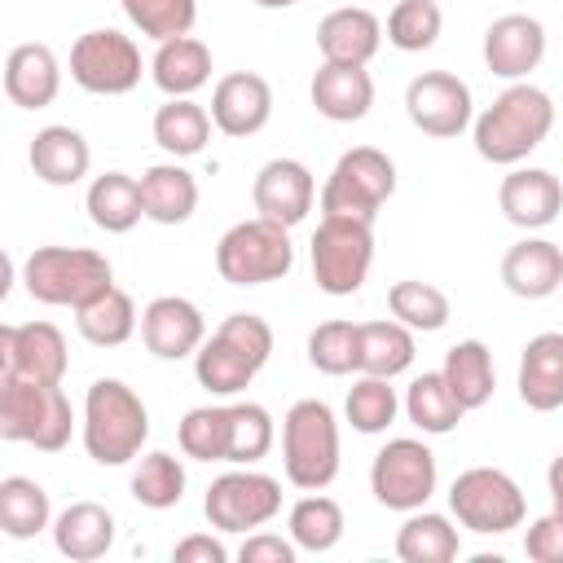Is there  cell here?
Here are the masks:
<instances>
[{
    "label": "cell",
    "instance_id": "obj_29",
    "mask_svg": "<svg viewBox=\"0 0 563 563\" xmlns=\"http://www.w3.org/2000/svg\"><path fill=\"white\" fill-rule=\"evenodd\" d=\"M141 202H145V220L185 224L198 211V180L180 163H154L141 172Z\"/></svg>",
    "mask_w": 563,
    "mask_h": 563
},
{
    "label": "cell",
    "instance_id": "obj_36",
    "mask_svg": "<svg viewBox=\"0 0 563 563\" xmlns=\"http://www.w3.org/2000/svg\"><path fill=\"white\" fill-rule=\"evenodd\" d=\"M75 325L92 347H119V343H128L136 334V303H132L128 290L110 286L92 303L75 308Z\"/></svg>",
    "mask_w": 563,
    "mask_h": 563
},
{
    "label": "cell",
    "instance_id": "obj_26",
    "mask_svg": "<svg viewBox=\"0 0 563 563\" xmlns=\"http://www.w3.org/2000/svg\"><path fill=\"white\" fill-rule=\"evenodd\" d=\"M501 282L519 299H545L563 290V251L545 238H523L501 255Z\"/></svg>",
    "mask_w": 563,
    "mask_h": 563
},
{
    "label": "cell",
    "instance_id": "obj_37",
    "mask_svg": "<svg viewBox=\"0 0 563 563\" xmlns=\"http://www.w3.org/2000/svg\"><path fill=\"white\" fill-rule=\"evenodd\" d=\"M405 413L409 422L422 431V435H449L457 422H462V400L449 391L444 374H418L409 387H405Z\"/></svg>",
    "mask_w": 563,
    "mask_h": 563
},
{
    "label": "cell",
    "instance_id": "obj_51",
    "mask_svg": "<svg viewBox=\"0 0 563 563\" xmlns=\"http://www.w3.org/2000/svg\"><path fill=\"white\" fill-rule=\"evenodd\" d=\"M260 9H290V4H299V0H255Z\"/></svg>",
    "mask_w": 563,
    "mask_h": 563
},
{
    "label": "cell",
    "instance_id": "obj_17",
    "mask_svg": "<svg viewBox=\"0 0 563 563\" xmlns=\"http://www.w3.org/2000/svg\"><path fill=\"white\" fill-rule=\"evenodd\" d=\"M207 339V321L202 308L185 295H158L145 303L141 312V343L158 356V361H185L202 347Z\"/></svg>",
    "mask_w": 563,
    "mask_h": 563
},
{
    "label": "cell",
    "instance_id": "obj_33",
    "mask_svg": "<svg viewBox=\"0 0 563 563\" xmlns=\"http://www.w3.org/2000/svg\"><path fill=\"white\" fill-rule=\"evenodd\" d=\"M418 347H413V330L396 317L387 321H361V374H378V378H396L413 365Z\"/></svg>",
    "mask_w": 563,
    "mask_h": 563
},
{
    "label": "cell",
    "instance_id": "obj_5",
    "mask_svg": "<svg viewBox=\"0 0 563 563\" xmlns=\"http://www.w3.org/2000/svg\"><path fill=\"white\" fill-rule=\"evenodd\" d=\"M70 431H75V409L62 383L0 374V435L4 440L57 453L70 444Z\"/></svg>",
    "mask_w": 563,
    "mask_h": 563
},
{
    "label": "cell",
    "instance_id": "obj_48",
    "mask_svg": "<svg viewBox=\"0 0 563 563\" xmlns=\"http://www.w3.org/2000/svg\"><path fill=\"white\" fill-rule=\"evenodd\" d=\"M295 554H299V545L277 532H251L238 550L242 563H295Z\"/></svg>",
    "mask_w": 563,
    "mask_h": 563
},
{
    "label": "cell",
    "instance_id": "obj_49",
    "mask_svg": "<svg viewBox=\"0 0 563 563\" xmlns=\"http://www.w3.org/2000/svg\"><path fill=\"white\" fill-rule=\"evenodd\" d=\"M172 559H176V563H224L229 550H224V541L211 537V532H189L185 541H176Z\"/></svg>",
    "mask_w": 563,
    "mask_h": 563
},
{
    "label": "cell",
    "instance_id": "obj_1",
    "mask_svg": "<svg viewBox=\"0 0 563 563\" xmlns=\"http://www.w3.org/2000/svg\"><path fill=\"white\" fill-rule=\"evenodd\" d=\"M554 128V101L550 92L532 88V84H510L501 97H493V106L471 123L475 132V154L484 163L497 167H515L523 163Z\"/></svg>",
    "mask_w": 563,
    "mask_h": 563
},
{
    "label": "cell",
    "instance_id": "obj_22",
    "mask_svg": "<svg viewBox=\"0 0 563 563\" xmlns=\"http://www.w3.org/2000/svg\"><path fill=\"white\" fill-rule=\"evenodd\" d=\"M519 400L537 413L563 405V330H541L519 352Z\"/></svg>",
    "mask_w": 563,
    "mask_h": 563
},
{
    "label": "cell",
    "instance_id": "obj_27",
    "mask_svg": "<svg viewBox=\"0 0 563 563\" xmlns=\"http://www.w3.org/2000/svg\"><path fill=\"white\" fill-rule=\"evenodd\" d=\"M53 545L70 563H92L114 545V515L101 501H70L53 519Z\"/></svg>",
    "mask_w": 563,
    "mask_h": 563
},
{
    "label": "cell",
    "instance_id": "obj_18",
    "mask_svg": "<svg viewBox=\"0 0 563 563\" xmlns=\"http://www.w3.org/2000/svg\"><path fill=\"white\" fill-rule=\"evenodd\" d=\"M545 57V26L532 13H501L484 31V66L497 79L519 84Z\"/></svg>",
    "mask_w": 563,
    "mask_h": 563
},
{
    "label": "cell",
    "instance_id": "obj_16",
    "mask_svg": "<svg viewBox=\"0 0 563 563\" xmlns=\"http://www.w3.org/2000/svg\"><path fill=\"white\" fill-rule=\"evenodd\" d=\"M251 202H255V211L264 220L295 229L299 220H308V211L317 202V180H312V172L299 158H268L255 172Z\"/></svg>",
    "mask_w": 563,
    "mask_h": 563
},
{
    "label": "cell",
    "instance_id": "obj_10",
    "mask_svg": "<svg viewBox=\"0 0 563 563\" xmlns=\"http://www.w3.org/2000/svg\"><path fill=\"white\" fill-rule=\"evenodd\" d=\"M374 264V224L347 216H321L312 233V277L325 295H356Z\"/></svg>",
    "mask_w": 563,
    "mask_h": 563
},
{
    "label": "cell",
    "instance_id": "obj_8",
    "mask_svg": "<svg viewBox=\"0 0 563 563\" xmlns=\"http://www.w3.org/2000/svg\"><path fill=\"white\" fill-rule=\"evenodd\" d=\"M391 194H396V163L374 145H352L339 154V163L321 185V216H347L374 224Z\"/></svg>",
    "mask_w": 563,
    "mask_h": 563
},
{
    "label": "cell",
    "instance_id": "obj_4",
    "mask_svg": "<svg viewBox=\"0 0 563 563\" xmlns=\"http://www.w3.org/2000/svg\"><path fill=\"white\" fill-rule=\"evenodd\" d=\"M22 286L35 303L84 308L114 286V268L92 246H35L22 260Z\"/></svg>",
    "mask_w": 563,
    "mask_h": 563
},
{
    "label": "cell",
    "instance_id": "obj_35",
    "mask_svg": "<svg viewBox=\"0 0 563 563\" xmlns=\"http://www.w3.org/2000/svg\"><path fill=\"white\" fill-rule=\"evenodd\" d=\"M457 550V528L449 523V515L435 510H409V519L396 532V554L405 563H453Z\"/></svg>",
    "mask_w": 563,
    "mask_h": 563
},
{
    "label": "cell",
    "instance_id": "obj_41",
    "mask_svg": "<svg viewBox=\"0 0 563 563\" xmlns=\"http://www.w3.org/2000/svg\"><path fill=\"white\" fill-rule=\"evenodd\" d=\"M180 453L194 462H224L229 457V405H198L176 427Z\"/></svg>",
    "mask_w": 563,
    "mask_h": 563
},
{
    "label": "cell",
    "instance_id": "obj_23",
    "mask_svg": "<svg viewBox=\"0 0 563 563\" xmlns=\"http://www.w3.org/2000/svg\"><path fill=\"white\" fill-rule=\"evenodd\" d=\"M378 44H383V22H378L369 9H356V4H343V9L325 13L321 26H317L321 62L369 66L374 53H378Z\"/></svg>",
    "mask_w": 563,
    "mask_h": 563
},
{
    "label": "cell",
    "instance_id": "obj_2",
    "mask_svg": "<svg viewBox=\"0 0 563 563\" xmlns=\"http://www.w3.org/2000/svg\"><path fill=\"white\" fill-rule=\"evenodd\" d=\"M273 356V325L255 312H229L194 352V378L211 396H238Z\"/></svg>",
    "mask_w": 563,
    "mask_h": 563
},
{
    "label": "cell",
    "instance_id": "obj_32",
    "mask_svg": "<svg viewBox=\"0 0 563 563\" xmlns=\"http://www.w3.org/2000/svg\"><path fill=\"white\" fill-rule=\"evenodd\" d=\"M154 141L172 158H194L211 141V114L194 97H167L154 110Z\"/></svg>",
    "mask_w": 563,
    "mask_h": 563
},
{
    "label": "cell",
    "instance_id": "obj_42",
    "mask_svg": "<svg viewBox=\"0 0 563 563\" xmlns=\"http://www.w3.org/2000/svg\"><path fill=\"white\" fill-rule=\"evenodd\" d=\"M132 497L141 506H150V510L180 506V497H185V466H180V457H172L163 449L145 453L136 462V471H132Z\"/></svg>",
    "mask_w": 563,
    "mask_h": 563
},
{
    "label": "cell",
    "instance_id": "obj_20",
    "mask_svg": "<svg viewBox=\"0 0 563 563\" xmlns=\"http://www.w3.org/2000/svg\"><path fill=\"white\" fill-rule=\"evenodd\" d=\"M497 202H501V216L510 224H519V229H545L563 211V185L545 167H515L510 176H501Z\"/></svg>",
    "mask_w": 563,
    "mask_h": 563
},
{
    "label": "cell",
    "instance_id": "obj_46",
    "mask_svg": "<svg viewBox=\"0 0 563 563\" xmlns=\"http://www.w3.org/2000/svg\"><path fill=\"white\" fill-rule=\"evenodd\" d=\"M128 22L150 35V40H176V35H189L194 31V18H198V0H119Z\"/></svg>",
    "mask_w": 563,
    "mask_h": 563
},
{
    "label": "cell",
    "instance_id": "obj_11",
    "mask_svg": "<svg viewBox=\"0 0 563 563\" xmlns=\"http://www.w3.org/2000/svg\"><path fill=\"white\" fill-rule=\"evenodd\" d=\"M369 493L387 510H422L435 493V453L413 435L387 440L369 462Z\"/></svg>",
    "mask_w": 563,
    "mask_h": 563
},
{
    "label": "cell",
    "instance_id": "obj_12",
    "mask_svg": "<svg viewBox=\"0 0 563 563\" xmlns=\"http://www.w3.org/2000/svg\"><path fill=\"white\" fill-rule=\"evenodd\" d=\"M70 79L92 97H123L141 84V48L114 26L84 31L70 44Z\"/></svg>",
    "mask_w": 563,
    "mask_h": 563
},
{
    "label": "cell",
    "instance_id": "obj_19",
    "mask_svg": "<svg viewBox=\"0 0 563 563\" xmlns=\"http://www.w3.org/2000/svg\"><path fill=\"white\" fill-rule=\"evenodd\" d=\"M273 119V88L255 70H229L211 88V123L224 136H255Z\"/></svg>",
    "mask_w": 563,
    "mask_h": 563
},
{
    "label": "cell",
    "instance_id": "obj_9",
    "mask_svg": "<svg viewBox=\"0 0 563 563\" xmlns=\"http://www.w3.org/2000/svg\"><path fill=\"white\" fill-rule=\"evenodd\" d=\"M449 510H453V519L466 532L501 537V532H510V528L523 523L528 497H523V488L506 471H497V466H471V471H462L453 479Z\"/></svg>",
    "mask_w": 563,
    "mask_h": 563
},
{
    "label": "cell",
    "instance_id": "obj_31",
    "mask_svg": "<svg viewBox=\"0 0 563 563\" xmlns=\"http://www.w3.org/2000/svg\"><path fill=\"white\" fill-rule=\"evenodd\" d=\"M449 391L462 400V409H479L493 400V387H497V374H493V352L479 343V339H462L444 352V365H440Z\"/></svg>",
    "mask_w": 563,
    "mask_h": 563
},
{
    "label": "cell",
    "instance_id": "obj_44",
    "mask_svg": "<svg viewBox=\"0 0 563 563\" xmlns=\"http://www.w3.org/2000/svg\"><path fill=\"white\" fill-rule=\"evenodd\" d=\"M273 413L255 400H242V405H229V457L233 466H255L268 449H273Z\"/></svg>",
    "mask_w": 563,
    "mask_h": 563
},
{
    "label": "cell",
    "instance_id": "obj_40",
    "mask_svg": "<svg viewBox=\"0 0 563 563\" xmlns=\"http://www.w3.org/2000/svg\"><path fill=\"white\" fill-rule=\"evenodd\" d=\"M308 361L330 378L361 369V321H343V317L321 321L308 334Z\"/></svg>",
    "mask_w": 563,
    "mask_h": 563
},
{
    "label": "cell",
    "instance_id": "obj_39",
    "mask_svg": "<svg viewBox=\"0 0 563 563\" xmlns=\"http://www.w3.org/2000/svg\"><path fill=\"white\" fill-rule=\"evenodd\" d=\"M286 528H290V541H295L299 550L325 554V550H334L339 537H343V506L317 488V493H308V497H299V501L290 506Z\"/></svg>",
    "mask_w": 563,
    "mask_h": 563
},
{
    "label": "cell",
    "instance_id": "obj_13",
    "mask_svg": "<svg viewBox=\"0 0 563 563\" xmlns=\"http://www.w3.org/2000/svg\"><path fill=\"white\" fill-rule=\"evenodd\" d=\"M202 510L216 532H255L282 515V484L264 471L238 466V471H224L211 479Z\"/></svg>",
    "mask_w": 563,
    "mask_h": 563
},
{
    "label": "cell",
    "instance_id": "obj_45",
    "mask_svg": "<svg viewBox=\"0 0 563 563\" xmlns=\"http://www.w3.org/2000/svg\"><path fill=\"white\" fill-rule=\"evenodd\" d=\"M440 31H444V13L435 0H396V9L387 13V44H396L400 53L431 48Z\"/></svg>",
    "mask_w": 563,
    "mask_h": 563
},
{
    "label": "cell",
    "instance_id": "obj_24",
    "mask_svg": "<svg viewBox=\"0 0 563 563\" xmlns=\"http://www.w3.org/2000/svg\"><path fill=\"white\" fill-rule=\"evenodd\" d=\"M308 97H312V106H317L321 119H330V123H356L374 106V79H369L365 66L321 62V70L312 75Z\"/></svg>",
    "mask_w": 563,
    "mask_h": 563
},
{
    "label": "cell",
    "instance_id": "obj_50",
    "mask_svg": "<svg viewBox=\"0 0 563 563\" xmlns=\"http://www.w3.org/2000/svg\"><path fill=\"white\" fill-rule=\"evenodd\" d=\"M545 488H550L554 510L563 515V453H554V462H550V471H545Z\"/></svg>",
    "mask_w": 563,
    "mask_h": 563
},
{
    "label": "cell",
    "instance_id": "obj_25",
    "mask_svg": "<svg viewBox=\"0 0 563 563\" xmlns=\"http://www.w3.org/2000/svg\"><path fill=\"white\" fill-rule=\"evenodd\" d=\"M31 172L44 180V185H53V189H70V185H79L84 176H88V167H92V150H88V141H84V132H75L70 123H48V128H40L35 136H31Z\"/></svg>",
    "mask_w": 563,
    "mask_h": 563
},
{
    "label": "cell",
    "instance_id": "obj_3",
    "mask_svg": "<svg viewBox=\"0 0 563 563\" xmlns=\"http://www.w3.org/2000/svg\"><path fill=\"white\" fill-rule=\"evenodd\" d=\"M84 449L97 466H123L141 457L150 440V409L123 378H97L84 396Z\"/></svg>",
    "mask_w": 563,
    "mask_h": 563
},
{
    "label": "cell",
    "instance_id": "obj_30",
    "mask_svg": "<svg viewBox=\"0 0 563 563\" xmlns=\"http://www.w3.org/2000/svg\"><path fill=\"white\" fill-rule=\"evenodd\" d=\"M88 220L106 233H128L141 216H145V202H141V180L128 176V172H101L92 185H88Z\"/></svg>",
    "mask_w": 563,
    "mask_h": 563
},
{
    "label": "cell",
    "instance_id": "obj_15",
    "mask_svg": "<svg viewBox=\"0 0 563 563\" xmlns=\"http://www.w3.org/2000/svg\"><path fill=\"white\" fill-rule=\"evenodd\" d=\"M70 365L66 334L53 321H22L0 325V374L35 378V383H62Z\"/></svg>",
    "mask_w": 563,
    "mask_h": 563
},
{
    "label": "cell",
    "instance_id": "obj_43",
    "mask_svg": "<svg viewBox=\"0 0 563 563\" xmlns=\"http://www.w3.org/2000/svg\"><path fill=\"white\" fill-rule=\"evenodd\" d=\"M396 409H400L396 387H391V378H378V374H361V378L352 383L347 400H343V413H347V422H352L361 435L387 431V427L396 422Z\"/></svg>",
    "mask_w": 563,
    "mask_h": 563
},
{
    "label": "cell",
    "instance_id": "obj_21",
    "mask_svg": "<svg viewBox=\"0 0 563 563\" xmlns=\"http://www.w3.org/2000/svg\"><path fill=\"white\" fill-rule=\"evenodd\" d=\"M62 92V66L48 44H18L4 57V97L18 110H44Z\"/></svg>",
    "mask_w": 563,
    "mask_h": 563
},
{
    "label": "cell",
    "instance_id": "obj_14",
    "mask_svg": "<svg viewBox=\"0 0 563 563\" xmlns=\"http://www.w3.org/2000/svg\"><path fill=\"white\" fill-rule=\"evenodd\" d=\"M405 114H409V123L418 132H427L435 141L462 136L471 128V119H475L471 88L453 70H422L405 88Z\"/></svg>",
    "mask_w": 563,
    "mask_h": 563
},
{
    "label": "cell",
    "instance_id": "obj_7",
    "mask_svg": "<svg viewBox=\"0 0 563 563\" xmlns=\"http://www.w3.org/2000/svg\"><path fill=\"white\" fill-rule=\"evenodd\" d=\"M295 268V246H290V229L273 224L264 216L255 220H238L233 229H224V238L216 242V273L229 286H264V282H282Z\"/></svg>",
    "mask_w": 563,
    "mask_h": 563
},
{
    "label": "cell",
    "instance_id": "obj_6",
    "mask_svg": "<svg viewBox=\"0 0 563 563\" xmlns=\"http://www.w3.org/2000/svg\"><path fill=\"white\" fill-rule=\"evenodd\" d=\"M282 471L295 488L317 493L339 475V422L317 396L295 400L282 418Z\"/></svg>",
    "mask_w": 563,
    "mask_h": 563
},
{
    "label": "cell",
    "instance_id": "obj_47",
    "mask_svg": "<svg viewBox=\"0 0 563 563\" xmlns=\"http://www.w3.org/2000/svg\"><path fill=\"white\" fill-rule=\"evenodd\" d=\"M523 554L532 563H563V515L559 510H550V515H541V519L528 523Z\"/></svg>",
    "mask_w": 563,
    "mask_h": 563
},
{
    "label": "cell",
    "instance_id": "obj_38",
    "mask_svg": "<svg viewBox=\"0 0 563 563\" xmlns=\"http://www.w3.org/2000/svg\"><path fill=\"white\" fill-rule=\"evenodd\" d=\"M387 312L396 321H405L413 334H435L449 325L453 308H449V295L431 282H418V277H405V282H391L387 286Z\"/></svg>",
    "mask_w": 563,
    "mask_h": 563
},
{
    "label": "cell",
    "instance_id": "obj_28",
    "mask_svg": "<svg viewBox=\"0 0 563 563\" xmlns=\"http://www.w3.org/2000/svg\"><path fill=\"white\" fill-rule=\"evenodd\" d=\"M150 79L167 97H194L198 88L211 84V48L202 40H194V35L163 40L154 62H150Z\"/></svg>",
    "mask_w": 563,
    "mask_h": 563
},
{
    "label": "cell",
    "instance_id": "obj_34",
    "mask_svg": "<svg viewBox=\"0 0 563 563\" xmlns=\"http://www.w3.org/2000/svg\"><path fill=\"white\" fill-rule=\"evenodd\" d=\"M0 528L13 541H31L35 532L53 528V506H48L44 484L26 475H4L0 479Z\"/></svg>",
    "mask_w": 563,
    "mask_h": 563
}]
</instances>
